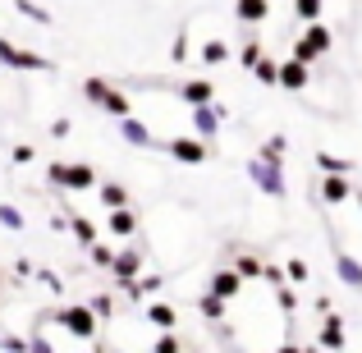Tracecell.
<instances>
[{
  "label": "cell",
  "instance_id": "obj_1",
  "mask_svg": "<svg viewBox=\"0 0 362 353\" xmlns=\"http://www.w3.org/2000/svg\"><path fill=\"white\" fill-rule=\"evenodd\" d=\"M83 97H88L97 110H106L110 120H124V115H133V101L124 97V92H119L110 79H101V74H88V79H83Z\"/></svg>",
  "mask_w": 362,
  "mask_h": 353
},
{
  "label": "cell",
  "instance_id": "obj_2",
  "mask_svg": "<svg viewBox=\"0 0 362 353\" xmlns=\"http://www.w3.org/2000/svg\"><path fill=\"white\" fill-rule=\"evenodd\" d=\"M46 184L69 188V193H88V188H97V170L88 161H51L46 166Z\"/></svg>",
  "mask_w": 362,
  "mask_h": 353
},
{
  "label": "cell",
  "instance_id": "obj_3",
  "mask_svg": "<svg viewBox=\"0 0 362 353\" xmlns=\"http://www.w3.org/2000/svg\"><path fill=\"white\" fill-rule=\"evenodd\" d=\"M247 184H257L266 197H284V161L266 156V151H252L247 156Z\"/></svg>",
  "mask_w": 362,
  "mask_h": 353
},
{
  "label": "cell",
  "instance_id": "obj_4",
  "mask_svg": "<svg viewBox=\"0 0 362 353\" xmlns=\"http://www.w3.org/2000/svg\"><path fill=\"white\" fill-rule=\"evenodd\" d=\"M55 326H64L74 340H83V345H88V340L101 330V317L88 308V303H64V308L55 312Z\"/></svg>",
  "mask_w": 362,
  "mask_h": 353
},
{
  "label": "cell",
  "instance_id": "obj_5",
  "mask_svg": "<svg viewBox=\"0 0 362 353\" xmlns=\"http://www.w3.org/2000/svg\"><path fill=\"white\" fill-rule=\"evenodd\" d=\"M330 42H335V37H330V28L321 23V18H312V23L303 28V37L293 42V60H303V64H317L321 55L330 51Z\"/></svg>",
  "mask_w": 362,
  "mask_h": 353
},
{
  "label": "cell",
  "instance_id": "obj_6",
  "mask_svg": "<svg viewBox=\"0 0 362 353\" xmlns=\"http://www.w3.org/2000/svg\"><path fill=\"white\" fill-rule=\"evenodd\" d=\"M0 64L5 69H18V74H28V69H37V74H51L55 64L46 60V55H37V51H23V46H14L9 37H0Z\"/></svg>",
  "mask_w": 362,
  "mask_h": 353
},
{
  "label": "cell",
  "instance_id": "obj_7",
  "mask_svg": "<svg viewBox=\"0 0 362 353\" xmlns=\"http://www.w3.org/2000/svg\"><path fill=\"white\" fill-rule=\"evenodd\" d=\"M165 151H170L175 161H184V166H202V161L216 156V142H202L197 133H188V138H170Z\"/></svg>",
  "mask_w": 362,
  "mask_h": 353
},
{
  "label": "cell",
  "instance_id": "obj_8",
  "mask_svg": "<svg viewBox=\"0 0 362 353\" xmlns=\"http://www.w3.org/2000/svg\"><path fill=\"white\" fill-rule=\"evenodd\" d=\"M193 110V133L202 142H216L221 138V124H225V110L216 106V101H202V106H188Z\"/></svg>",
  "mask_w": 362,
  "mask_h": 353
},
{
  "label": "cell",
  "instance_id": "obj_9",
  "mask_svg": "<svg viewBox=\"0 0 362 353\" xmlns=\"http://www.w3.org/2000/svg\"><path fill=\"white\" fill-rule=\"evenodd\" d=\"M312 83V64H303V60H284L280 64V79H275V88H284V92H303Z\"/></svg>",
  "mask_w": 362,
  "mask_h": 353
},
{
  "label": "cell",
  "instance_id": "obj_10",
  "mask_svg": "<svg viewBox=\"0 0 362 353\" xmlns=\"http://www.w3.org/2000/svg\"><path fill=\"white\" fill-rule=\"evenodd\" d=\"M106 230L115 234V238H138V207H110V216H106Z\"/></svg>",
  "mask_w": 362,
  "mask_h": 353
},
{
  "label": "cell",
  "instance_id": "obj_11",
  "mask_svg": "<svg viewBox=\"0 0 362 353\" xmlns=\"http://www.w3.org/2000/svg\"><path fill=\"white\" fill-rule=\"evenodd\" d=\"M142 266H147V257H142V248H119L115 257H110L106 271L115 275V280H129V275H138Z\"/></svg>",
  "mask_w": 362,
  "mask_h": 353
},
{
  "label": "cell",
  "instance_id": "obj_12",
  "mask_svg": "<svg viewBox=\"0 0 362 353\" xmlns=\"http://www.w3.org/2000/svg\"><path fill=\"white\" fill-rule=\"evenodd\" d=\"M206 289H211L216 299L230 303V299H239V294H243V275L234 271V266H225V271H211V284H206Z\"/></svg>",
  "mask_w": 362,
  "mask_h": 353
},
{
  "label": "cell",
  "instance_id": "obj_13",
  "mask_svg": "<svg viewBox=\"0 0 362 353\" xmlns=\"http://www.w3.org/2000/svg\"><path fill=\"white\" fill-rule=\"evenodd\" d=\"M354 197V179L349 175H326L321 179V202L326 207H339V202H349Z\"/></svg>",
  "mask_w": 362,
  "mask_h": 353
},
{
  "label": "cell",
  "instance_id": "obj_14",
  "mask_svg": "<svg viewBox=\"0 0 362 353\" xmlns=\"http://www.w3.org/2000/svg\"><path fill=\"white\" fill-rule=\"evenodd\" d=\"M317 349H349V335H344V321L335 317V312H326V326L317 330V340H312Z\"/></svg>",
  "mask_w": 362,
  "mask_h": 353
},
{
  "label": "cell",
  "instance_id": "obj_15",
  "mask_svg": "<svg viewBox=\"0 0 362 353\" xmlns=\"http://www.w3.org/2000/svg\"><path fill=\"white\" fill-rule=\"evenodd\" d=\"M335 275L349 284V289L362 294V262H358L354 253H344V248H335Z\"/></svg>",
  "mask_w": 362,
  "mask_h": 353
},
{
  "label": "cell",
  "instance_id": "obj_16",
  "mask_svg": "<svg viewBox=\"0 0 362 353\" xmlns=\"http://www.w3.org/2000/svg\"><path fill=\"white\" fill-rule=\"evenodd\" d=\"M179 101H184V106L216 101V83H211V79H188V83H179Z\"/></svg>",
  "mask_w": 362,
  "mask_h": 353
},
{
  "label": "cell",
  "instance_id": "obj_17",
  "mask_svg": "<svg viewBox=\"0 0 362 353\" xmlns=\"http://www.w3.org/2000/svg\"><path fill=\"white\" fill-rule=\"evenodd\" d=\"M119 138L129 142V147H156L151 129H147V124H142L138 115H124V120H119Z\"/></svg>",
  "mask_w": 362,
  "mask_h": 353
},
{
  "label": "cell",
  "instance_id": "obj_18",
  "mask_svg": "<svg viewBox=\"0 0 362 353\" xmlns=\"http://www.w3.org/2000/svg\"><path fill=\"white\" fill-rule=\"evenodd\" d=\"M234 14H239V23L257 28V23H266V18H271V0H239V5H234Z\"/></svg>",
  "mask_w": 362,
  "mask_h": 353
},
{
  "label": "cell",
  "instance_id": "obj_19",
  "mask_svg": "<svg viewBox=\"0 0 362 353\" xmlns=\"http://www.w3.org/2000/svg\"><path fill=\"white\" fill-rule=\"evenodd\" d=\"M64 230H69L74 238H78L83 248H88V243H97V238H101V225H97V221H88V216H78V212H69V225H64Z\"/></svg>",
  "mask_w": 362,
  "mask_h": 353
},
{
  "label": "cell",
  "instance_id": "obj_20",
  "mask_svg": "<svg viewBox=\"0 0 362 353\" xmlns=\"http://www.w3.org/2000/svg\"><path fill=\"white\" fill-rule=\"evenodd\" d=\"M147 321H151V326H160V330H175L179 326V312L170 308V303H147Z\"/></svg>",
  "mask_w": 362,
  "mask_h": 353
},
{
  "label": "cell",
  "instance_id": "obj_21",
  "mask_svg": "<svg viewBox=\"0 0 362 353\" xmlns=\"http://www.w3.org/2000/svg\"><path fill=\"white\" fill-rule=\"evenodd\" d=\"M97 188H101V207H106V212L110 207H129L133 202V193L124 184H115V179H110V184H97Z\"/></svg>",
  "mask_w": 362,
  "mask_h": 353
},
{
  "label": "cell",
  "instance_id": "obj_22",
  "mask_svg": "<svg viewBox=\"0 0 362 353\" xmlns=\"http://www.w3.org/2000/svg\"><path fill=\"white\" fill-rule=\"evenodd\" d=\"M317 170H321V175H349V170H354V161L335 156V151H317Z\"/></svg>",
  "mask_w": 362,
  "mask_h": 353
},
{
  "label": "cell",
  "instance_id": "obj_23",
  "mask_svg": "<svg viewBox=\"0 0 362 353\" xmlns=\"http://www.w3.org/2000/svg\"><path fill=\"white\" fill-rule=\"evenodd\" d=\"M247 74H252V79L262 83V88H275V79H280V64H275V60H266V55H262V60H257Z\"/></svg>",
  "mask_w": 362,
  "mask_h": 353
},
{
  "label": "cell",
  "instance_id": "obj_24",
  "mask_svg": "<svg viewBox=\"0 0 362 353\" xmlns=\"http://www.w3.org/2000/svg\"><path fill=\"white\" fill-rule=\"evenodd\" d=\"M230 60V46L221 42V37H211V42H202V64L211 69V64H225Z\"/></svg>",
  "mask_w": 362,
  "mask_h": 353
},
{
  "label": "cell",
  "instance_id": "obj_25",
  "mask_svg": "<svg viewBox=\"0 0 362 353\" xmlns=\"http://www.w3.org/2000/svg\"><path fill=\"white\" fill-rule=\"evenodd\" d=\"M197 312H202L206 321H225V299H216V294L206 289L202 299H197Z\"/></svg>",
  "mask_w": 362,
  "mask_h": 353
},
{
  "label": "cell",
  "instance_id": "obj_26",
  "mask_svg": "<svg viewBox=\"0 0 362 353\" xmlns=\"http://www.w3.org/2000/svg\"><path fill=\"white\" fill-rule=\"evenodd\" d=\"M14 14L33 18V23H51V9H42L37 0H14Z\"/></svg>",
  "mask_w": 362,
  "mask_h": 353
},
{
  "label": "cell",
  "instance_id": "obj_27",
  "mask_svg": "<svg viewBox=\"0 0 362 353\" xmlns=\"http://www.w3.org/2000/svg\"><path fill=\"white\" fill-rule=\"evenodd\" d=\"M234 271H239L243 280H262V257H252V253L234 257Z\"/></svg>",
  "mask_w": 362,
  "mask_h": 353
},
{
  "label": "cell",
  "instance_id": "obj_28",
  "mask_svg": "<svg viewBox=\"0 0 362 353\" xmlns=\"http://www.w3.org/2000/svg\"><path fill=\"white\" fill-rule=\"evenodd\" d=\"M0 225H5V230H14V234H18V230H23V225H28V216L18 212L14 202H0Z\"/></svg>",
  "mask_w": 362,
  "mask_h": 353
},
{
  "label": "cell",
  "instance_id": "obj_29",
  "mask_svg": "<svg viewBox=\"0 0 362 353\" xmlns=\"http://www.w3.org/2000/svg\"><path fill=\"white\" fill-rule=\"evenodd\" d=\"M321 9H326V0H293V14H298L303 23H312V18H321Z\"/></svg>",
  "mask_w": 362,
  "mask_h": 353
},
{
  "label": "cell",
  "instance_id": "obj_30",
  "mask_svg": "<svg viewBox=\"0 0 362 353\" xmlns=\"http://www.w3.org/2000/svg\"><path fill=\"white\" fill-rule=\"evenodd\" d=\"M262 151H266V156H275V161H284V156H289V138H284V133H271V138L262 142Z\"/></svg>",
  "mask_w": 362,
  "mask_h": 353
},
{
  "label": "cell",
  "instance_id": "obj_31",
  "mask_svg": "<svg viewBox=\"0 0 362 353\" xmlns=\"http://www.w3.org/2000/svg\"><path fill=\"white\" fill-rule=\"evenodd\" d=\"M88 308L97 312L101 321H110V317H115V299H110V294H92V299H88Z\"/></svg>",
  "mask_w": 362,
  "mask_h": 353
},
{
  "label": "cell",
  "instance_id": "obj_32",
  "mask_svg": "<svg viewBox=\"0 0 362 353\" xmlns=\"http://www.w3.org/2000/svg\"><path fill=\"white\" fill-rule=\"evenodd\" d=\"M275 303H280V312H284V317H289V312L298 308V294H293L289 284H275Z\"/></svg>",
  "mask_w": 362,
  "mask_h": 353
},
{
  "label": "cell",
  "instance_id": "obj_33",
  "mask_svg": "<svg viewBox=\"0 0 362 353\" xmlns=\"http://www.w3.org/2000/svg\"><path fill=\"white\" fill-rule=\"evenodd\" d=\"M284 275H289L293 284H303V280H308L312 271H308V262H303V257H289V262H284Z\"/></svg>",
  "mask_w": 362,
  "mask_h": 353
},
{
  "label": "cell",
  "instance_id": "obj_34",
  "mask_svg": "<svg viewBox=\"0 0 362 353\" xmlns=\"http://www.w3.org/2000/svg\"><path fill=\"white\" fill-rule=\"evenodd\" d=\"M257 60H262V42H243V51H239V64H243V69H252Z\"/></svg>",
  "mask_w": 362,
  "mask_h": 353
},
{
  "label": "cell",
  "instance_id": "obj_35",
  "mask_svg": "<svg viewBox=\"0 0 362 353\" xmlns=\"http://www.w3.org/2000/svg\"><path fill=\"white\" fill-rule=\"evenodd\" d=\"M88 257H92V266H110V257H115V253L97 238V243H88Z\"/></svg>",
  "mask_w": 362,
  "mask_h": 353
},
{
  "label": "cell",
  "instance_id": "obj_36",
  "mask_svg": "<svg viewBox=\"0 0 362 353\" xmlns=\"http://www.w3.org/2000/svg\"><path fill=\"white\" fill-rule=\"evenodd\" d=\"M151 349H156V353H179V349H184V340H179L175 330H165V335H160V340H156Z\"/></svg>",
  "mask_w": 362,
  "mask_h": 353
},
{
  "label": "cell",
  "instance_id": "obj_37",
  "mask_svg": "<svg viewBox=\"0 0 362 353\" xmlns=\"http://www.w3.org/2000/svg\"><path fill=\"white\" fill-rule=\"evenodd\" d=\"M9 161H14V166H33V161H37V147H28V142H18V147L9 151Z\"/></svg>",
  "mask_w": 362,
  "mask_h": 353
},
{
  "label": "cell",
  "instance_id": "obj_38",
  "mask_svg": "<svg viewBox=\"0 0 362 353\" xmlns=\"http://www.w3.org/2000/svg\"><path fill=\"white\" fill-rule=\"evenodd\" d=\"M262 280H266V284H284V266H275V262H262Z\"/></svg>",
  "mask_w": 362,
  "mask_h": 353
},
{
  "label": "cell",
  "instance_id": "obj_39",
  "mask_svg": "<svg viewBox=\"0 0 362 353\" xmlns=\"http://www.w3.org/2000/svg\"><path fill=\"white\" fill-rule=\"evenodd\" d=\"M69 133H74L69 115H55V120H51V138H69Z\"/></svg>",
  "mask_w": 362,
  "mask_h": 353
},
{
  "label": "cell",
  "instance_id": "obj_40",
  "mask_svg": "<svg viewBox=\"0 0 362 353\" xmlns=\"http://www.w3.org/2000/svg\"><path fill=\"white\" fill-rule=\"evenodd\" d=\"M170 60H175V64L188 60V37H175V46H170Z\"/></svg>",
  "mask_w": 362,
  "mask_h": 353
},
{
  "label": "cell",
  "instance_id": "obj_41",
  "mask_svg": "<svg viewBox=\"0 0 362 353\" xmlns=\"http://www.w3.org/2000/svg\"><path fill=\"white\" fill-rule=\"evenodd\" d=\"M33 271H37V266L28 262V257H18V262H14V275H18V280H28V275H33Z\"/></svg>",
  "mask_w": 362,
  "mask_h": 353
},
{
  "label": "cell",
  "instance_id": "obj_42",
  "mask_svg": "<svg viewBox=\"0 0 362 353\" xmlns=\"http://www.w3.org/2000/svg\"><path fill=\"white\" fill-rule=\"evenodd\" d=\"M33 275H37V280H42V284H46V289H51V294H60V280H55L51 271H33Z\"/></svg>",
  "mask_w": 362,
  "mask_h": 353
},
{
  "label": "cell",
  "instance_id": "obj_43",
  "mask_svg": "<svg viewBox=\"0 0 362 353\" xmlns=\"http://www.w3.org/2000/svg\"><path fill=\"white\" fill-rule=\"evenodd\" d=\"M0 349H28V340H18V335H5V340H0Z\"/></svg>",
  "mask_w": 362,
  "mask_h": 353
},
{
  "label": "cell",
  "instance_id": "obj_44",
  "mask_svg": "<svg viewBox=\"0 0 362 353\" xmlns=\"http://www.w3.org/2000/svg\"><path fill=\"white\" fill-rule=\"evenodd\" d=\"M354 197H358V207H362V188H354Z\"/></svg>",
  "mask_w": 362,
  "mask_h": 353
}]
</instances>
